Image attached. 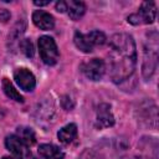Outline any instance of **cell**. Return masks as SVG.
Here are the masks:
<instances>
[{
  "instance_id": "9c48e42d",
  "label": "cell",
  "mask_w": 159,
  "mask_h": 159,
  "mask_svg": "<svg viewBox=\"0 0 159 159\" xmlns=\"http://www.w3.org/2000/svg\"><path fill=\"white\" fill-rule=\"evenodd\" d=\"M114 117L111 112V106L107 103H102L98 106L97 117H96V127L97 128H108L113 125Z\"/></svg>"
},
{
  "instance_id": "ffe728a7",
  "label": "cell",
  "mask_w": 159,
  "mask_h": 159,
  "mask_svg": "<svg viewBox=\"0 0 159 159\" xmlns=\"http://www.w3.org/2000/svg\"><path fill=\"white\" fill-rule=\"evenodd\" d=\"M2 159H12V158H9V157H4Z\"/></svg>"
},
{
  "instance_id": "8992f818",
  "label": "cell",
  "mask_w": 159,
  "mask_h": 159,
  "mask_svg": "<svg viewBox=\"0 0 159 159\" xmlns=\"http://www.w3.org/2000/svg\"><path fill=\"white\" fill-rule=\"evenodd\" d=\"M81 70L87 78H89L92 81H98L103 77L104 71H106V66H104V62L102 60L92 58L89 61L83 62L81 66Z\"/></svg>"
},
{
  "instance_id": "7a4b0ae2",
  "label": "cell",
  "mask_w": 159,
  "mask_h": 159,
  "mask_svg": "<svg viewBox=\"0 0 159 159\" xmlns=\"http://www.w3.org/2000/svg\"><path fill=\"white\" fill-rule=\"evenodd\" d=\"M158 63V34L154 31L148 35V40L144 46V60H143V76L150 78L154 73Z\"/></svg>"
},
{
  "instance_id": "8fae6325",
  "label": "cell",
  "mask_w": 159,
  "mask_h": 159,
  "mask_svg": "<svg viewBox=\"0 0 159 159\" xmlns=\"http://www.w3.org/2000/svg\"><path fill=\"white\" fill-rule=\"evenodd\" d=\"M39 154L45 159H63V152L53 144H41L39 147Z\"/></svg>"
},
{
  "instance_id": "6da1fadb",
  "label": "cell",
  "mask_w": 159,
  "mask_h": 159,
  "mask_svg": "<svg viewBox=\"0 0 159 159\" xmlns=\"http://www.w3.org/2000/svg\"><path fill=\"white\" fill-rule=\"evenodd\" d=\"M109 72L113 82L119 83L127 80L135 68V43L128 34H116L109 41Z\"/></svg>"
},
{
  "instance_id": "ba28073f",
  "label": "cell",
  "mask_w": 159,
  "mask_h": 159,
  "mask_svg": "<svg viewBox=\"0 0 159 159\" xmlns=\"http://www.w3.org/2000/svg\"><path fill=\"white\" fill-rule=\"evenodd\" d=\"M14 78L24 91H32L36 84L35 76L27 68H17L14 73Z\"/></svg>"
},
{
  "instance_id": "7c38bea8",
  "label": "cell",
  "mask_w": 159,
  "mask_h": 159,
  "mask_svg": "<svg viewBox=\"0 0 159 159\" xmlns=\"http://www.w3.org/2000/svg\"><path fill=\"white\" fill-rule=\"evenodd\" d=\"M65 4H66L65 11H67V14L72 20H78L80 17H82V15L86 11V6L82 1L70 0V1H65Z\"/></svg>"
},
{
  "instance_id": "52a82bcc",
  "label": "cell",
  "mask_w": 159,
  "mask_h": 159,
  "mask_svg": "<svg viewBox=\"0 0 159 159\" xmlns=\"http://www.w3.org/2000/svg\"><path fill=\"white\" fill-rule=\"evenodd\" d=\"M5 145L16 159H27L30 157V152L27 149V145L16 134L9 135L5 139Z\"/></svg>"
},
{
  "instance_id": "5bb4252c",
  "label": "cell",
  "mask_w": 159,
  "mask_h": 159,
  "mask_svg": "<svg viewBox=\"0 0 159 159\" xmlns=\"http://www.w3.org/2000/svg\"><path fill=\"white\" fill-rule=\"evenodd\" d=\"M27 147L29 145H32L35 144L36 142V137H35V133L31 128H27V127H20L17 128V134H16Z\"/></svg>"
},
{
  "instance_id": "ac0fdd59",
  "label": "cell",
  "mask_w": 159,
  "mask_h": 159,
  "mask_svg": "<svg viewBox=\"0 0 159 159\" xmlns=\"http://www.w3.org/2000/svg\"><path fill=\"white\" fill-rule=\"evenodd\" d=\"M9 16H10V15H9V12H7L6 10H4V11H2L1 14H0V20L5 22V21H6L7 19H9Z\"/></svg>"
},
{
  "instance_id": "e0dca14e",
  "label": "cell",
  "mask_w": 159,
  "mask_h": 159,
  "mask_svg": "<svg viewBox=\"0 0 159 159\" xmlns=\"http://www.w3.org/2000/svg\"><path fill=\"white\" fill-rule=\"evenodd\" d=\"M56 9H57L58 12H65V10H66V4H65V1H58V2L56 4Z\"/></svg>"
},
{
  "instance_id": "30bf717a",
  "label": "cell",
  "mask_w": 159,
  "mask_h": 159,
  "mask_svg": "<svg viewBox=\"0 0 159 159\" xmlns=\"http://www.w3.org/2000/svg\"><path fill=\"white\" fill-rule=\"evenodd\" d=\"M32 21L41 30H51L53 27V25H55L53 17L48 12L42 11V10H37V11L34 12Z\"/></svg>"
},
{
  "instance_id": "277c9868",
  "label": "cell",
  "mask_w": 159,
  "mask_h": 159,
  "mask_svg": "<svg viewBox=\"0 0 159 159\" xmlns=\"http://www.w3.org/2000/svg\"><path fill=\"white\" fill-rule=\"evenodd\" d=\"M39 50H40V56L46 65L52 66L57 62L58 50H57V45L52 37L41 36L39 39Z\"/></svg>"
},
{
  "instance_id": "3957f363",
  "label": "cell",
  "mask_w": 159,
  "mask_h": 159,
  "mask_svg": "<svg viewBox=\"0 0 159 159\" xmlns=\"http://www.w3.org/2000/svg\"><path fill=\"white\" fill-rule=\"evenodd\" d=\"M73 41L77 48H80L82 52H91L96 46H101L106 42V35L98 30L91 31L89 34L76 32Z\"/></svg>"
},
{
  "instance_id": "4fadbf2b",
  "label": "cell",
  "mask_w": 159,
  "mask_h": 159,
  "mask_svg": "<svg viewBox=\"0 0 159 159\" xmlns=\"http://www.w3.org/2000/svg\"><path fill=\"white\" fill-rule=\"evenodd\" d=\"M57 137H58V139H60L61 143L70 144L77 137V127H76V124L70 123V124L65 125L63 128L60 129V132L57 133Z\"/></svg>"
},
{
  "instance_id": "9a60e30c",
  "label": "cell",
  "mask_w": 159,
  "mask_h": 159,
  "mask_svg": "<svg viewBox=\"0 0 159 159\" xmlns=\"http://www.w3.org/2000/svg\"><path fill=\"white\" fill-rule=\"evenodd\" d=\"M2 89H4L5 94H6L10 99H14V101H16V102H22V101H24L22 96L15 89V87L12 86V83H11L7 78H4V80H2Z\"/></svg>"
},
{
  "instance_id": "5b68a950",
  "label": "cell",
  "mask_w": 159,
  "mask_h": 159,
  "mask_svg": "<svg viewBox=\"0 0 159 159\" xmlns=\"http://www.w3.org/2000/svg\"><path fill=\"white\" fill-rule=\"evenodd\" d=\"M155 15H157L155 4L153 1H145L140 5V9L138 12L128 16V21L133 25L152 24L155 20Z\"/></svg>"
},
{
  "instance_id": "2e32d148",
  "label": "cell",
  "mask_w": 159,
  "mask_h": 159,
  "mask_svg": "<svg viewBox=\"0 0 159 159\" xmlns=\"http://www.w3.org/2000/svg\"><path fill=\"white\" fill-rule=\"evenodd\" d=\"M20 48L21 51L27 56V57H31L34 55V45L30 40L27 39H24L21 42H20Z\"/></svg>"
},
{
  "instance_id": "d6986e66",
  "label": "cell",
  "mask_w": 159,
  "mask_h": 159,
  "mask_svg": "<svg viewBox=\"0 0 159 159\" xmlns=\"http://www.w3.org/2000/svg\"><path fill=\"white\" fill-rule=\"evenodd\" d=\"M34 4L37 5V6H43V5H48L50 1H48V0H47V1H35Z\"/></svg>"
}]
</instances>
